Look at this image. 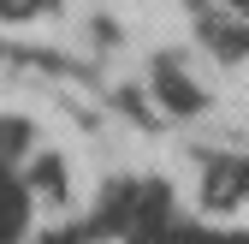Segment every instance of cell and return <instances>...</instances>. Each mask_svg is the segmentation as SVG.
I'll use <instances>...</instances> for the list:
<instances>
[{
    "mask_svg": "<svg viewBox=\"0 0 249 244\" xmlns=\"http://www.w3.org/2000/svg\"><path fill=\"white\" fill-rule=\"evenodd\" d=\"M154 89H160V102H166L172 113H196V107H202V96H196V83H184L172 60H160V66H154Z\"/></svg>",
    "mask_w": 249,
    "mask_h": 244,
    "instance_id": "1",
    "label": "cell"
},
{
    "mask_svg": "<svg viewBox=\"0 0 249 244\" xmlns=\"http://www.w3.org/2000/svg\"><path fill=\"white\" fill-rule=\"evenodd\" d=\"M231 6H237V12H249V0H231Z\"/></svg>",
    "mask_w": 249,
    "mask_h": 244,
    "instance_id": "3",
    "label": "cell"
},
{
    "mask_svg": "<svg viewBox=\"0 0 249 244\" xmlns=\"http://www.w3.org/2000/svg\"><path fill=\"white\" fill-rule=\"evenodd\" d=\"M42 6V0H0V12H6V18H24V12H36Z\"/></svg>",
    "mask_w": 249,
    "mask_h": 244,
    "instance_id": "2",
    "label": "cell"
}]
</instances>
